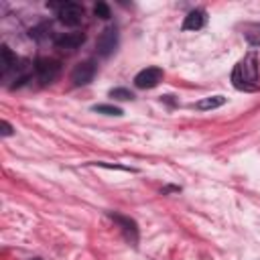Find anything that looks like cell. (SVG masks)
<instances>
[{
    "label": "cell",
    "mask_w": 260,
    "mask_h": 260,
    "mask_svg": "<svg viewBox=\"0 0 260 260\" xmlns=\"http://www.w3.org/2000/svg\"><path fill=\"white\" fill-rule=\"evenodd\" d=\"M232 85L240 91H256L258 83V55L256 51L246 53L232 71Z\"/></svg>",
    "instance_id": "1"
},
{
    "label": "cell",
    "mask_w": 260,
    "mask_h": 260,
    "mask_svg": "<svg viewBox=\"0 0 260 260\" xmlns=\"http://www.w3.org/2000/svg\"><path fill=\"white\" fill-rule=\"evenodd\" d=\"M49 8L55 10V16L65 26H77L83 20V6L77 2H49Z\"/></svg>",
    "instance_id": "2"
},
{
    "label": "cell",
    "mask_w": 260,
    "mask_h": 260,
    "mask_svg": "<svg viewBox=\"0 0 260 260\" xmlns=\"http://www.w3.org/2000/svg\"><path fill=\"white\" fill-rule=\"evenodd\" d=\"M35 73L41 83H45V85L53 83L61 73V61H57L53 57H39L35 61Z\"/></svg>",
    "instance_id": "3"
},
{
    "label": "cell",
    "mask_w": 260,
    "mask_h": 260,
    "mask_svg": "<svg viewBox=\"0 0 260 260\" xmlns=\"http://www.w3.org/2000/svg\"><path fill=\"white\" fill-rule=\"evenodd\" d=\"M116 47H118V28L114 24H110L100 32V37L95 41V49H98V55L110 57L116 51Z\"/></svg>",
    "instance_id": "4"
},
{
    "label": "cell",
    "mask_w": 260,
    "mask_h": 260,
    "mask_svg": "<svg viewBox=\"0 0 260 260\" xmlns=\"http://www.w3.org/2000/svg\"><path fill=\"white\" fill-rule=\"evenodd\" d=\"M162 77H165V73L160 67H144L142 71H138L134 75V85L138 89H152L162 81Z\"/></svg>",
    "instance_id": "5"
},
{
    "label": "cell",
    "mask_w": 260,
    "mask_h": 260,
    "mask_svg": "<svg viewBox=\"0 0 260 260\" xmlns=\"http://www.w3.org/2000/svg\"><path fill=\"white\" fill-rule=\"evenodd\" d=\"M95 71H98V63L93 61V59H85V61H81V63H77L75 67H73V71H71V81H73V85H87L91 79H93V75H95Z\"/></svg>",
    "instance_id": "6"
},
{
    "label": "cell",
    "mask_w": 260,
    "mask_h": 260,
    "mask_svg": "<svg viewBox=\"0 0 260 260\" xmlns=\"http://www.w3.org/2000/svg\"><path fill=\"white\" fill-rule=\"evenodd\" d=\"M55 47L57 49H67V51H73V49H79L83 43H85V35L79 32V30H71V32H61L53 39Z\"/></svg>",
    "instance_id": "7"
},
{
    "label": "cell",
    "mask_w": 260,
    "mask_h": 260,
    "mask_svg": "<svg viewBox=\"0 0 260 260\" xmlns=\"http://www.w3.org/2000/svg\"><path fill=\"white\" fill-rule=\"evenodd\" d=\"M118 225H120V230H122V234H124V238L132 244V246H136V242H138V225H136V221L134 219H130V217H126V215H120V213H108Z\"/></svg>",
    "instance_id": "8"
},
{
    "label": "cell",
    "mask_w": 260,
    "mask_h": 260,
    "mask_svg": "<svg viewBox=\"0 0 260 260\" xmlns=\"http://www.w3.org/2000/svg\"><path fill=\"white\" fill-rule=\"evenodd\" d=\"M0 55H2V69H0V75L2 77H8V73L10 71H14L16 67H18V63H20V59L10 51V47L8 45H2V51H0Z\"/></svg>",
    "instance_id": "9"
},
{
    "label": "cell",
    "mask_w": 260,
    "mask_h": 260,
    "mask_svg": "<svg viewBox=\"0 0 260 260\" xmlns=\"http://www.w3.org/2000/svg\"><path fill=\"white\" fill-rule=\"evenodd\" d=\"M205 20H207L205 10L195 8V10H191V12L185 16V20H183V30H199V28H203Z\"/></svg>",
    "instance_id": "10"
},
{
    "label": "cell",
    "mask_w": 260,
    "mask_h": 260,
    "mask_svg": "<svg viewBox=\"0 0 260 260\" xmlns=\"http://www.w3.org/2000/svg\"><path fill=\"white\" fill-rule=\"evenodd\" d=\"M242 35L252 47H260V22H244Z\"/></svg>",
    "instance_id": "11"
},
{
    "label": "cell",
    "mask_w": 260,
    "mask_h": 260,
    "mask_svg": "<svg viewBox=\"0 0 260 260\" xmlns=\"http://www.w3.org/2000/svg\"><path fill=\"white\" fill-rule=\"evenodd\" d=\"M223 104H225V98H223V95H209V98H203V100L195 102L193 108L207 112V110H215V108H219V106H223Z\"/></svg>",
    "instance_id": "12"
},
{
    "label": "cell",
    "mask_w": 260,
    "mask_h": 260,
    "mask_svg": "<svg viewBox=\"0 0 260 260\" xmlns=\"http://www.w3.org/2000/svg\"><path fill=\"white\" fill-rule=\"evenodd\" d=\"M91 110L98 112V114H106V116H122V114H124L122 108L112 106V104H98V106H93Z\"/></svg>",
    "instance_id": "13"
},
{
    "label": "cell",
    "mask_w": 260,
    "mask_h": 260,
    "mask_svg": "<svg viewBox=\"0 0 260 260\" xmlns=\"http://www.w3.org/2000/svg\"><path fill=\"white\" fill-rule=\"evenodd\" d=\"M49 32H51V24H49V22H41L39 26L30 28V32H28V35H30L35 41H41V39H45Z\"/></svg>",
    "instance_id": "14"
},
{
    "label": "cell",
    "mask_w": 260,
    "mask_h": 260,
    "mask_svg": "<svg viewBox=\"0 0 260 260\" xmlns=\"http://www.w3.org/2000/svg\"><path fill=\"white\" fill-rule=\"evenodd\" d=\"M110 98L120 100V102H128V100H134V93L126 87H114V89H110Z\"/></svg>",
    "instance_id": "15"
},
{
    "label": "cell",
    "mask_w": 260,
    "mask_h": 260,
    "mask_svg": "<svg viewBox=\"0 0 260 260\" xmlns=\"http://www.w3.org/2000/svg\"><path fill=\"white\" fill-rule=\"evenodd\" d=\"M93 14L100 16V18H104V20L112 16V14H110V6H108L106 2H98V4L93 6Z\"/></svg>",
    "instance_id": "16"
},
{
    "label": "cell",
    "mask_w": 260,
    "mask_h": 260,
    "mask_svg": "<svg viewBox=\"0 0 260 260\" xmlns=\"http://www.w3.org/2000/svg\"><path fill=\"white\" fill-rule=\"evenodd\" d=\"M14 130H12V126L6 122V120H2V136H10Z\"/></svg>",
    "instance_id": "17"
},
{
    "label": "cell",
    "mask_w": 260,
    "mask_h": 260,
    "mask_svg": "<svg viewBox=\"0 0 260 260\" xmlns=\"http://www.w3.org/2000/svg\"><path fill=\"white\" fill-rule=\"evenodd\" d=\"M32 260H39V258H32Z\"/></svg>",
    "instance_id": "18"
}]
</instances>
